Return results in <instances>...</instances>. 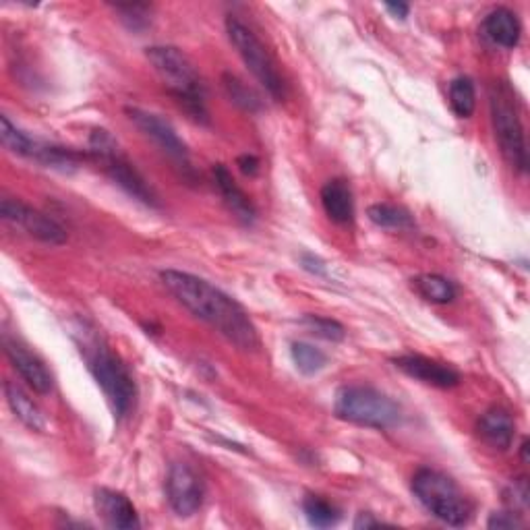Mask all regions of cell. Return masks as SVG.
<instances>
[{
  "label": "cell",
  "instance_id": "1",
  "mask_svg": "<svg viewBox=\"0 0 530 530\" xmlns=\"http://www.w3.org/2000/svg\"><path fill=\"white\" fill-rule=\"evenodd\" d=\"M160 280L176 301L191 315L208 323L226 342L243 352H255L261 348L259 332L245 307L218 286L181 270H164Z\"/></svg>",
  "mask_w": 530,
  "mask_h": 530
},
{
  "label": "cell",
  "instance_id": "2",
  "mask_svg": "<svg viewBox=\"0 0 530 530\" xmlns=\"http://www.w3.org/2000/svg\"><path fill=\"white\" fill-rule=\"evenodd\" d=\"M79 338V350L87 363V369H90L96 384L102 388L114 417H129L137 402V386L131 371L96 332L83 328L79 330Z\"/></svg>",
  "mask_w": 530,
  "mask_h": 530
},
{
  "label": "cell",
  "instance_id": "3",
  "mask_svg": "<svg viewBox=\"0 0 530 530\" xmlns=\"http://www.w3.org/2000/svg\"><path fill=\"white\" fill-rule=\"evenodd\" d=\"M147 61L164 81L166 90L195 123L210 125V112L205 106V85L191 63V58L174 46H152L145 52Z\"/></svg>",
  "mask_w": 530,
  "mask_h": 530
},
{
  "label": "cell",
  "instance_id": "4",
  "mask_svg": "<svg viewBox=\"0 0 530 530\" xmlns=\"http://www.w3.org/2000/svg\"><path fill=\"white\" fill-rule=\"evenodd\" d=\"M336 417L359 427L386 431L402 421L400 404L371 386H344L336 394Z\"/></svg>",
  "mask_w": 530,
  "mask_h": 530
},
{
  "label": "cell",
  "instance_id": "5",
  "mask_svg": "<svg viewBox=\"0 0 530 530\" xmlns=\"http://www.w3.org/2000/svg\"><path fill=\"white\" fill-rule=\"evenodd\" d=\"M412 493L427 512L450 526H464L473 516V506L462 489L441 470L419 468L412 477Z\"/></svg>",
  "mask_w": 530,
  "mask_h": 530
},
{
  "label": "cell",
  "instance_id": "6",
  "mask_svg": "<svg viewBox=\"0 0 530 530\" xmlns=\"http://www.w3.org/2000/svg\"><path fill=\"white\" fill-rule=\"evenodd\" d=\"M87 152H90L96 162L102 164L112 183L119 185L129 197L147 205V208H160V199L152 185L143 179V174L123 154L121 145L116 143V139L108 131L96 129L90 135V150Z\"/></svg>",
  "mask_w": 530,
  "mask_h": 530
},
{
  "label": "cell",
  "instance_id": "7",
  "mask_svg": "<svg viewBox=\"0 0 530 530\" xmlns=\"http://www.w3.org/2000/svg\"><path fill=\"white\" fill-rule=\"evenodd\" d=\"M489 104H491L495 141L499 145V150H502V156L512 166V170L524 174L528 168L526 137L512 87L506 83H495L491 87Z\"/></svg>",
  "mask_w": 530,
  "mask_h": 530
},
{
  "label": "cell",
  "instance_id": "8",
  "mask_svg": "<svg viewBox=\"0 0 530 530\" xmlns=\"http://www.w3.org/2000/svg\"><path fill=\"white\" fill-rule=\"evenodd\" d=\"M226 34L230 44L237 48L247 69L265 87V92H268L276 102H282L286 98V83L276 67V61L272 58L270 50L265 48V44L257 38L253 29L237 17H228Z\"/></svg>",
  "mask_w": 530,
  "mask_h": 530
},
{
  "label": "cell",
  "instance_id": "9",
  "mask_svg": "<svg viewBox=\"0 0 530 530\" xmlns=\"http://www.w3.org/2000/svg\"><path fill=\"white\" fill-rule=\"evenodd\" d=\"M0 137H3V145L11 154H17L21 158L34 160L42 164L44 168H54L61 172H71L79 168L83 162V154L71 150V147H63L56 143H48L44 139H38L34 135L25 133L19 129L9 116H0Z\"/></svg>",
  "mask_w": 530,
  "mask_h": 530
},
{
  "label": "cell",
  "instance_id": "10",
  "mask_svg": "<svg viewBox=\"0 0 530 530\" xmlns=\"http://www.w3.org/2000/svg\"><path fill=\"white\" fill-rule=\"evenodd\" d=\"M129 121L147 137L152 139L164 156H168L176 168H179L185 176H193V166H191V156L187 150V143L179 137V133L174 131V127L164 121L160 114L129 106L127 108Z\"/></svg>",
  "mask_w": 530,
  "mask_h": 530
},
{
  "label": "cell",
  "instance_id": "11",
  "mask_svg": "<svg viewBox=\"0 0 530 530\" xmlns=\"http://www.w3.org/2000/svg\"><path fill=\"white\" fill-rule=\"evenodd\" d=\"M0 216H3L5 222L21 228L29 237L44 245L58 247L67 243V230L61 224L48 214L32 208V205L23 203L21 199L5 197L0 201Z\"/></svg>",
  "mask_w": 530,
  "mask_h": 530
},
{
  "label": "cell",
  "instance_id": "12",
  "mask_svg": "<svg viewBox=\"0 0 530 530\" xmlns=\"http://www.w3.org/2000/svg\"><path fill=\"white\" fill-rule=\"evenodd\" d=\"M166 499L176 516H193L205 499V483L189 462H172L166 475Z\"/></svg>",
  "mask_w": 530,
  "mask_h": 530
},
{
  "label": "cell",
  "instance_id": "13",
  "mask_svg": "<svg viewBox=\"0 0 530 530\" xmlns=\"http://www.w3.org/2000/svg\"><path fill=\"white\" fill-rule=\"evenodd\" d=\"M3 346L11 367L21 375L29 390H34L40 396L52 392L54 377L38 355H34L25 344H21L17 338H11L9 334L3 336Z\"/></svg>",
  "mask_w": 530,
  "mask_h": 530
},
{
  "label": "cell",
  "instance_id": "14",
  "mask_svg": "<svg viewBox=\"0 0 530 530\" xmlns=\"http://www.w3.org/2000/svg\"><path fill=\"white\" fill-rule=\"evenodd\" d=\"M394 365L408 377L439 390H450L460 384V373L454 367L423 355H402L394 359Z\"/></svg>",
  "mask_w": 530,
  "mask_h": 530
},
{
  "label": "cell",
  "instance_id": "15",
  "mask_svg": "<svg viewBox=\"0 0 530 530\" xmlns=\"http://www.w3.org/2000/svg\"><path fill=\"white\" fill-rule=\"evenodd\" d=\"M94 506L100 518L106 522L110 528H119V530H133L139 528V514L133 506L131 499L121 493L108 487H100L94 493Z\"/></svg>",
  "mask_w": 530,
  "mask_h": 530
},
{
  "label": "cell",
  "instance_id": "16",
  "mask_svg": "<svg viewBox=\"0 0 530 530\" xmlns=\"http://www.w3.org/2000/svg\"><path fill=\"white\" fill-rule=\"evenodd\" d=\"M477 431L489 448L506 452L514 444L516 423L506 408L493 406L481 415V419L477 423Z\"/></svg>",
  "mask_w": 530,
  "mask_h": 530
},
{
  "label": "cell",
  "instance_id": "17",
  "mask_svg": "<svg viewBox=\"0 0 530 530\" xmlns=\"http://www.w3.org/2000/svg\"><path fill=\"white\" fill-rule=\"evenodd\" d=\"M214 181H216V187H218L224 203L228 205V210L237 216L243 224L251 226L257 220V210H255L253 201L249 199V195L237 185V181L232 179L230 170L222 164L214 166Z\"/></svg>",
  "mask_w": 530,
  "mask_h": 530
},
{
  "label": "cell",
  "instance_id": "18",
  "mask_svg": "<svg viewBox=\"0 0 530 530\" xmlns=\"http://www.w3.org/2000/svg\"><path fill=\"white\" fill-rule=\"evenodd\" d=\"M483 34L495 46L512 50L520 42L522 27H520V21H518V17H516L514 11H510L506 7H499V9H493L485 17V21H483Z\"/></svg>",
  "mask_w": 530,
  "mask_h": 530
},
{
  "label": "cell",
  "instance_id": "19",
  "mask_svg": "<svg viewBox=\"0 0 530 530\" xmlns=\"http://www.w3.org/2000/svg\"><path fill=\"white\" fill-rule=\"evenodd\" d=\"M321 205L334 224H350L355 220V199L346 181L334 179L321 189Z\"/></svg>",
  "mask_w": 530,
  "mask_h": 530
},
{
  "label": "cell",
  "instance_id": "20",
  "mask_svg": "<svg viewBox=\"0 0 530 530\" xmlns=\"http://www.w3.org/2000/svg\"><path fill=\"white\" fill-rule=\"evenodd\" d=\"M5 396H7V402H9L11 410H13V415L25 427H29L32 431H40V433L46 431L48 423H46L44 412L40 410V406L32 398H29V394L21 386L13 384V381H7V384H5Z\"/></svg>",
  "mask_w": 530,
  "mask_h": 530
},
{
  "label": "cell",
  "instance_id": "21",
  "mask_svg": "<svg viewBox=\"0 0 530 530\" xmlns=\"http://www.w3.org/2000/svg\"><path fill=\"white\" fill-rule=\"evenodd\" d=\"M410 286L423 301L433 303V305H448L456 299V294H458L456 284L439 274H421L410 280Z\"/></svg>",
  "mask_w": 530,
  "mask_h": 530
},
{
  "label": "cell",
  "instance_id": "22",
  "mask_svg": "<svg viewBox=\"0 0 530 530\" xmlns=\"http://www.w3.org/2000/svg\"><path fill=\"white\" fill-rule=\"evenodd\" d=\"M367 216L379 228H388V230H412L415 228V218H412V214L406 208H402V205L375 203L367 210Z\"/></svg>",
  "mask_w": 530,
  "mask_h": 530
},
{
  "label": "cell",
  "instance_id": "23",
  "mask_svg": "<svg viewBox=\"0 0 530 530\" xmlns=\"http://www.w3.org/2000/svg\"><path fill=\"white\" fill-rule=\"evenodd\" d=\"M450 106L458 119H470L477 106L475 83L470 77H456L450 83Z\"/></svg>",
  "mask_w": 530,
  "mask_h": 530
},
{
  "label": "cell",
  "instance_id": "24",
  "mask_svg": "<svg viewBox=\"0 0 530 530\" xmlns=\"http://www.w3.org/2000/svg\"><path fill=\"white\" fill-rule=\"evenodd\" d=\"M290 357H292V363L297 365V369L303 375H315L328 365L326 352H321L319 348L307 342H294L290 346Z\"/></svg>",
  "mask_w": 530,
  "mask_h": 530
},
{
  "label": "cell",
  "instance_id": "25",
  "mask_svg": "<svg viewBox=\"0 0 530 530\" xmlns=\"http://www.w3.org/2000/svg\"><path fill=\"white\" fill-rule=\"evenodd\" d=\"M303 512H305L309 524L315 528H330V526L338 524V520H340L338 508L332 502H328V499H323L319 495L305 497Z\"/></svg>",
  "mask_w": 530,
  "mask_h": 530
},
{
  "label": "cell",
  "instance_id": "26",
  "mask_svg": "<svg viewBox=\"0 0 530 530\" xmlns=\"http://www.w3.org/2000/svg\"><path fill=\"white\" fill-rule=\"evenodd\" d=\"M222 83H224V90H226L228 98L239 108H243L247 112H259L261 110L259 96L251 90V87L243 79H239L237 75H232V73H224Z\"/></svg>",
  "mask_w": 530,
  "mask_h": 530
},
{
  "label": "cell",
  "instance_id": "27",
  "mask_svg": "<svg viewBox=\"0 0 530 530\" xmlns=\"http://www.w3.org/2000/svg\"><path fill=\"white\" fill-rule=\"evenodd\" d=\"M303 326H307L315 336L323 340H332L340 342L346 338V330L340 321L330 319V317H321V315H305L303 317Z\"/></svg>",
  "mask_w": 530,
  "mask_h": 530
},
{
  "label": "cell",
  "instance_id": "28",
  "mask_svg": "<svg viewBox=\"0 0 530 530\" xmlns=\"http://www.w3.org/2000/svg\"><path fill=\"white\" fill-rule=\"evenodd\" d=\"M114 11L121 15V21L131 29V32H141L150 25V5H116Z\"/></svg>",
  "mask_w": 530,
  "mask_h": 530
},
{
  "label": "cell",
  "instance_id": "29",
  "mask_svg": "<svg viewBox=\"0 0 530 530\" xmlns=\"http://www.w3.org/2000/svg\"><path fill=\"white\" fill-rule=\"evenodd\" d=\"M487 526L497 528V530H510V528H522L524 520L514 510L512 512H495V514H491Z\"/></svg>",
  "mask_w": 530,
  "mask_h": 530
},
{
  "label": "cell",
  "instance_id": "30",
  "mask_svg": "<svg viewBox=\"0 0 530 530\" xmlns=\"http://www.w3.org/2000/svg\"><path fill=\"white\" fill-rule=\"evenodd\" d=\"M508 502L512 504V510H526L528 508V499H530V493H528V483L526 479H518L514 481V485L510 487L508 491Z\"/></svg>",
  "mask_w": 530,
  "mask_h": 530
},
{
  "label": "cell",
  "instance_id": "31",
  "mask_svg": "<svg viewBox=\"0 0 530 530\" xmlns=\"http://www.w3.org/2000/svg\"><path fill=\"white\" fill-rule=\"evenodd\" d=\"M237 166H239V170H241L245 176H257L261 164H259L257 156H253V154H243V156L237 160Z\"/></svg>",
  "mask_w": 530,
  "mask_h": 530
},
{
  "label": "cell",
  "instance_id": "32",
  "mask_svg": "<svg viewBox=\"0 0 530 530\" xmlns=\"http://www.w3.org/2000/svg\"><path fill=\"white\" fill-rule=\"evenodd\" d=\"M303 268L317 276H326V265H323V261L317 259L315 255H309V253L303 255Z\"/></svg>",
  "mask_w": 530,
  "mask_h": 530
},
{
  "label": "cell",
  "instance_id": "33",
  "mask_svg": "<svg viewBox=\"0 0 530 530\" xmlns=\"http://www.w3.org/2000/svg\"><path fill=\"white\" fill-rule=\"evenodd\" d=\"M386 11L388 13H392L396 19H406L408 17V13H410V7L408 5H404V3H388L386 5Z\"/></svg>",
  "mask_w": 530,
  "mask_h": 530
},
{
  "label": "cell",
  "instance_id": "34",
  "mask_svg": "<svg viewBox=\"0 0 530 530\" xmlns=\"http://www.w3.org/2000/svg\"><path fill=\"white\" fill-rule=\"evenodd\" d=\"M381 522L375 520L371 514H359V518L355 520V528H371V526H379Z\"/></svg>",
  "mask_w": 530,
  "mask_h": 530
}]
</instances>
